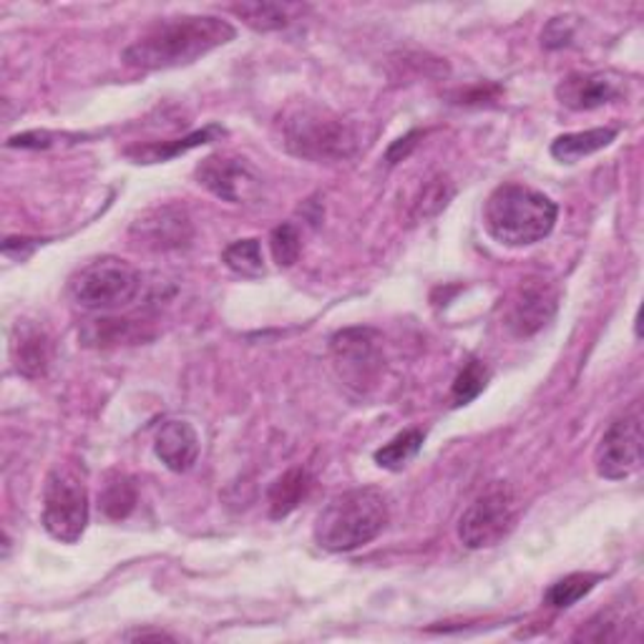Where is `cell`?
<instances>
[{
    "instance_id": "7c38bea8",
    "label": "cell",
    "mask_w": 644,
    "mask_h": 644,
    "mask_svg": "<svg viewBox=\"0 0 644 644\" xmlns=\"http://www.w3.org/2000/svg\"><path fill=\"white\" fill-rule=\"evenodd\" d=\"M192 219L182 207L166 205L156 207L146 215H141L134 225H131V237L137 244L152 247V250H179L192 242Z\"/></svg>"
},
{
    "instance_id": "603a6c76",
    "label": "cell",
    "mask_w": 644,
    "mask_h": 644,
    "mask_svg": "<svg viewBox=\"0 0 644 644\" xmlns=\"http://www.w3.org/2000/svg\"><path fill=\"white\" fill-rule=\"evenodd\" d=\"M602 579L599 575H569L546 589L544 602L552 607V610H567V607L577 604L579 599H585L592 589L597 587V581Z\"/></svg>"
},
{
    "instance_id": "ac0fdd59",
    "label": "cell",
    "mask_w": 644,
    "mask_h": 644,
    "mask_svg": "<svg viewBox=\"0 0 644 644\" xmlns=\"http://www.w3.org/2000/svg\"><path fill=\"white\" fill-rule=\"evenodd\" d=\"M222 134L225 131L219 127H207L201 131H194V134L187 139L162 141V144H146V146L129 149V156L137 159V164H159V162H166V159H172V156L189 152V149H194V146L209 144V141H215L217 137H222Z\"/></svg>"
},
{
    "instance_id": "5b68a950",
    "label": "cell",
    "mask_w": 644,
    "mask_h": 644,
    "mask_svg": "<svg viewBox=\"0 0 644 644\" xmlns=\"http://www.w3.org/2000/svg\"><path fill=\"white\" fill-rule=\"evenodd\" d=\"M141 272L119 258L88 262L70 280V297L78 307L91 313H113L134 303L141 295Z\"/></svg>"
},
{
    "instance_id": "4fadbf2b",
    "label": "cell",
    "mask_w": 644,
    "mask_h": 644,
    "mask_svg": "<svg viewBox=\"0 0 644 644\" xmlns=\"http://www.w3.org/2000/svg\"><path fill=\"white\" fill-rule=\"evenodd\" d=\"M624 94V86L612 74H571L557 86V99L575 111H592L612 103Z\"/></svg>"
},
{
    "instance_id": "9a60e30c",
    "label": "cell",
    "mask_w": 644,
    "mask_h": 644,
    "mask_svg": "<svg viewBox=\"0 0 644 644\" xmlns=\"http://www.w3.org/2000/svg\"><path fill=\"white\" fill-rule=\"evenodd\" d=\"M13 356L18 373L25 378H41L48 370L51 363V346L46 332L33 328V325H23L18 328V340L13 342Z\"/></svg>"
},
{
    "instance_id": "484cf974",
    "label": "cell",
    "mask_w": 644,
    "mask_h": 644,
    "mask_svg": "<svg viewBox=\"0 0 644 644\" xmlns=\"http://www.w3.org/2000/svg\"><path fill=\"white\" fill-rule=\"evenodd\" d=\"M299 250H303V242H299V232L293 225H280L272 229L270 252L280 268H293L299 258Z\"/></svg>"
},
{
    "instance_id": "7a4b0ae2",
    "label": "cell",
    "mask_w": 644,
    "mask_h": 644,
    "mask_svg": "<svg viewBox=\"0 0 644 644\" xmlns=\"http://www.w3.org/2000/svg\"><path fill=\"white\" fill-rule=\"evenodd\" d=\"M391 509L381 489L363 487L332 496L317 514L315 542L320 549L342 554L360 549L383 532Z\"/></svg>"
},
{
    "instance_id": "3957f363",
    "label": "cell",
    "mask_w": 644,
    "mask_h": 644,
    "mask_svg": "<svg viewBox=\"0 0 644 644\" xmlns=\"http://www.w3.org/2000/svg\"><path fill=\"white\" fill-rule=\"evenodd\" d=\"M557 215L546 194L524 184H501L483 205V227L499 244L528 247L552 234Z\"/></svg>"
},
{
    "instance_id": "277c9868",
    "label": "cell",
    "mask_w": 644,
    "mask_h": 644,
    "mask_svg": "<svg viewBox=\"0 0 644 644\" xmlns=\"http://www.w3.org/2000/svg\"><path fill=\"white\" fill-rule=\"evenodd\" d=\"M282 139L290 154L307 162H342L358 149L356 129L320 106H297L282 121Z\"/></svg>"
},
{
    "instance_id": "4316f807",
    "label": "cell",
    "mask_w": 644,
    "mask_h": 644,
    "mask_svg": "<svg viewBox=\"0 0 644 644\" xmlns=\"http://www.w3.org/2000/svg\"><path fill=\"white\" fill-rule=\"evenodd\" d=\"M451 184H448L444 176H438V179H430L426 187H423L421 197L416 201V209H413V215H416V219H428L438 215L440 209H446L448 199H451Z\"/></svg>"
},
{
    "instance_id": "f1b7e54d",
    "label": "cell",
    "mask_w": 644,
    "mask_h": 644,
    "mask_svg": "<svg viewBox=\"0 0 644 644\" xmlns=\"http://www.w3.org/2000/svg\"><path fill=\"white\" fill-rule=\"evenodd\" d=\"M571 23L569 18H554V21L546 25L544 31V46L546 48H561L564 43H569L571 39Z\"/></svg>"
},
{
    "instance_id": "6da1fadb",
    "label": "cell",
    "mask_w": 644,
    "mask_h": 644,
    "mask_svg": "<svg viewBox=\"0 0 644 644\" xmlns=\"http://www.w3.org/2000/svg\"><path fill=\"white\" fill-rule=\"evenodd\" d=\"M237 35L234 25L217 15H182L159 21L123 51V61L141 70L189 66Z\"/></svg>"
},
{
    "instance_id": "83f0119b",
    "label": "cell",
    "mask_w": 644,
    "mask_h": 644,
    "mask_svg": "<svg viewBox=\"0 0 644 644\" xmlns=\"http://www.w3.org/2000/svg\"><path fill=\"white\" fill-rule=\"evenodd\" d=\"M627 622V616L616 614V612H602L599 616H594L592 622L587 624L585 630L579 634H575V640H589V642H614V640H622L624 637V630L622 624Z\"/></svg>"
},
{
    "instance_id": "e0dca14e",
    "label": "cell",
    "mask_w": 644,
    "mask_h": 644,
    "mask_svg": "<svg viewBox=\"0 0 644 644\" xmlns=\"http://www.w3.org/2000/svg\"><path fill=\"white\" fill-rule=\"evenodd\" d=\"M310 473L305 469H290L282 473L280 479L270 487V516L272 519H285L303 504V499L310 491Z\"/></svg>"
},
{
    "instance_id": "1f68e13d",
    "label": "cell",
    "mask_w": 644,
    "mask_h": 644,
    "mask_svg": "<svg viewBox=\"0 0 644 644\" xmlns=\"http://www.w3.org/2000/svg\"><path fill=\"white\" fill-rule=\"evenodd\" d=\"M127 640H172V637L166 632H146V630H139V632L127 634Z\"/></svg>"
},
{
    "instance_id": "d4e9b609",
    "label": "cell",
    "mask_w": 644,
    "mask_h": 644,
    "mask_svg": "<svg viewBox=\"0 0 644 644\" xmlns=\"http://www.w3.org/2000/svg\"><path fill=\"white\" fill-rule=\"evenodd\" d=\"M489 383V368L479 363V360H469L463 365L461 373L456 375L454 388H451V399L456 405H469L471 401L479 399L483 393V388Z\"/></svg>"
},
{
    "instance_id": "44dd1931",
    "label": "cell",
    "mask_w": 644,
    "mask_h": 644,
    "mask_svg": "<svg viewBox=\"0 0 644 644\" xmlns=\"http://www.w3.org/2000/svg\"><path fill=\"white\" fill-rule=\"evenodd\" d=\"M423 440H426L423 430H418V428L403 430V434L395 436L391 444L378 448L375 463L388 471H401L403 466H408L413 458L418 456V451L423 448Z\"/></svg>"
},
{
    "instance_id": "8992f818",
    "label": "cell",
    "mask_w": 644,
    "mask_h": 644,
    "mask_svg": "<svg viewBox=\"0 0 644 644\" xmlns=\"http://www.w3.org/2000/svg\"><path fill=\"white\" fill-rule=\"evenodd\" d=\"M43 526L61 544H76L88 526V493L70 469H53L43 489Z\"/></svg>"
},
{
    "instance_id": "30bf717a",
    "label": "cell",
    "mask_w": 644,
    "mask_h": 644,
    "mask_svg": "<svg viewBox=\"0 0 644 644\" xmlns=\"http://www.w3.org/2000/svg\"><path fill=\"white\" fill-rule=\"evenodd\" d=\"M197 182L229 205H250L262 197V174L240 156H207L197 166Z\"/></svg>"
},
{
    "instance_id": "ffe728a7",
    "label": "cell",
    "mask_w": 644,
    "mask_h": 644,
    "mask_svg": "<svg viewBox=\"0 0 644 644\" xmlns=\"http://www.w3.org/2000/svg\"><path fill=\"white\" fill-rule=\"evenodd\" d=\"M293 6H282V3H237L232 6V13L237 18L250 25L254 31H280L293 21L290 13H293Z\"/></svg>"
},
{
    "instance_id": "d6986e66",
    "label": "cell",
    "mask_w": 644,
    "mask_h": 644,
    "mask_svg": "<svg viewBox=\"0 0 644 644\" xmlns=\"http://www.w3.org/2000/svg\"><path fill=\"white\" fill-rule=\"evenodd\" d=\"M137 501H139L137 483L131 481L129 476L113 473L109 476V481L103 483L99 506L106 519H111V522H121V519H127L131 511L137 509Z\"/></svg>"
},
{
    "instance_id": "f546056e",
    "label": "cell",
    "mask_w": 644,
    "mask_h": 644,
    "mask_svg": "<svg viewBox=\"0 0 644 644\" xmlns=\"http://www.w3.org/2000/svg\"><path fill=\"white\" fill-rule=\"evenodd\" d=\"M58 134H51V131H29V134H21V137H13L8 141V146H21V149H48L56 144Z\"/></svg>"
},
{
    "instance_id": "5bb4252c",
    "label": "cell",
    "mask_w": 644,
    "mask_h": 644,
    "mask_svg": "<svg viewBox=\"0 0 644 644\" xmlns=\"http://www.w3.org/2000/svg\"><path fill=\"white\" fill-rule=\"evenodd\" d=\"M156 458L174 473H187L199 458V434L189 421H170L154 440Z\"/></svg>"
},
{
    "instance_id": "ba28073f",
    "label": "cell",
    "mask_w": 644,
    "mask_h": 644,
    "mask_svg": "<svg viewBox=\"0 0 644 644\" xmlns=\"http://www.w3.org/2000/svg\"><path fill=\"white\" fill-rule=\"evenodd\" d=\"M332 363L340 381L365 393L383 373L381 335L370 328H348L332 338Z\"/></svg>"
},
{
    "instance_id": "4dcf8cb0",
    "label": "cell",
    "mask_w": 644,
    "mask_h": 644,
    "mask_svg": "<svg viewBox=\"0 0 644 644\" xmlns=\"http://www.w3.org/2000/svg\"><path fill=\"white\" fill-rule=\"evenodd\" d=\"M416 137H418V134H411V137H405V139H401V141H399V144H395V146L391 149V152H388V159H391V164H395V162H399V159H401V152H403V156H405V154H408V149H411L413 144H416V141H413V139H416Z\"/></svg>"
},
{
    "instance_id": "52a82bcc",
    "label": "cell",
    "mask_w": 644,
    "mask_h": 644,
    "mask_svg": "<svg viewBox=\"0 0 644 644\" xmlns=\"http://www.w3.org/2000/svg\"><path fill=\"white\" fill-rule=\"evenodd\" d=\"M516 522V499L509 487L499 483L483 491L473 504L463 511L458 522V539L469 549H489L506 539Z\"/></svg>"
},
{
    "instance_id": "7402d4cb",
    "label": "cell",
    "mask_w": 644,
    "mask_h": 644,
    "mask_svg": "<svg viewBox=\"0 0 644 644\" xmlns=\"http://www.w3.org/2000/svg\"><path fill=\"white\" fill-rule=\"evenodd\" d=\"M81 338L86 346L106 348V346H121V342H131L139 338V330L131 320H111V317H101V320H88L81 330Z\"/></svg>"
},
{
    "instance_id": "9c48e42d",
    "label": "cell",
    "mask_w": 644,
    "mask_h": 644,
    "mask_svg": "<svg viewBox=\"0 0 644 644\" xmlns=\"http://www.w3.org/2000/svg\"><path fill=\"white\" fill-rule=\"evenodd\" d=\"M594 466L602 479L624 481L642 469V416L640 411L624 413L599 440Z\"/></svg>"
},
{
    "instance_id": "8fae6325",
    "label": "cell",
    "mask_w": 644,
    "mask_h": 644,
    "mask_svg": "<svg viewBox=\"0 0 644 644\" xmlns=\"http://www.w3.org/2000/svg\"><path fill=\"white\" fill-rule=\"evenodd\" d=\"M557 305L559 295L549 282L539 277L522 280L504 313L509 332L516 335V338H532L549 325L554 313H557Z\"/></svg>"
},
{
    "instance_id": "cb8c5ba5",
    "label": "cell",
    "mask_w": 644,
    "mask_h": 644,
    "mask_svg": "<svg viewBox=\"0 0 644 644\" xmlns=\"http://www.w3.org/2000/svg\"><path fill=\"white\" fill-rule=\"evenodd\" d=\"M225 264L237 275L242 277H262L264 262H262V247L258 240H237L222 254Z\"/></svg>"
},
{
    "instance_id": "2e32d148",
    "label": "cell",
    "mask_w": 644,
    "mask_h": 644,
    "mask_svg": "<svg viewBox=\"0 0 644 644\" xmlns=\"http://www.w3.org/2000/svg\"><path fill=\"white\" fill-rule=\"evenodd\" d=\"M616 139V129H589L577 134H564L554 139L552 156L561 164H577L589 154H597L599 149L610 146Z\"/></svg>"
}]
</instances>
